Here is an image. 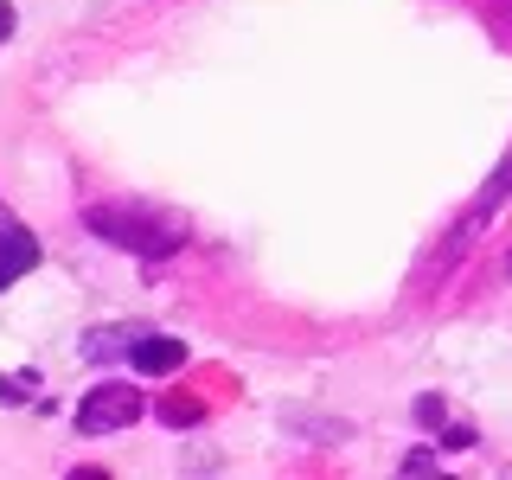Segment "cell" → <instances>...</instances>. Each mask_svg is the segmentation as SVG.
<instances>
[{"instance_id":"8","label":"cell","mask_w":512,"mask_h":480,"mask_svg":"<svg viewBox=\"0 0 512 480\" xmlns=\"http://www.w3.org/2000/svg\"><path fill=\"white\" fill-rule=\"evenodd\" d=\"M436 468H442L436 448H410V455H404V474H410V480H436Z\"/></svg>"},{"instance_id":"12","label":"cell","mask_w":512,"mask_h":480,"mask_svg":"<svg viewBox=\"0 0 512 480\" xmlns=\"http://www.w3.org/2000/svg\"><path fill=\"white\" fill-rule=\"evenodd\" d=\"M13 26H20V13H13V7H7V0H0V45H7V39H13Z\"/></svg>"},{"instance_id":"4","label":"cell","mask_w":512,"mask_h":480,"mask_svg":"<svg viewBox=\"0 0 512 480\" xmlns=\"http://www.w3.org/2000/svg\"><path fill=\"white\" fill-rule=\"evenodd\" d=\"M32 269H39V237L13 212H0V288H13L20 276H32Z\"/></svg>"},{"instance_id":"1","label":"cell","mask_w":512,"mask_h":480,"mask_svg":"<svg viewBox=\"0 0 512 480\" xmlns=\"http://www.w3.org/2000/svg\"><path fill=\"white\" fill-rule=\"evenodd\" d=\"M84 224L90 237L141 256V263H167V256H180L192 244V224L180 212H160V205H90Z\"/></svg>"},{"instance_id":"5","label":"cell","mask_w":512,"mask_h":480,"mask_svg":"<svg viewBox=\"0 0 512 480\" xmlns=\"http://www.w3.org/2000/svg\"><path fill=\"white\" fill-rule=\"evenodd\" d=\"M186 365V346L167 340V333H141L135 346H128V372H148V378H167Z\"/></svg>"},{"instance_id":"11","label":"cell","mask_w":512,"mask_h":480,"mask_svg":"<svg viewBox=\"0 0 512 480\" xmlns=\"http://www.w3.org/2000/svg\"><path fill=\"white\" fill-rule=\"evenodd\" d=\"M416 416H423V423H442V397H416Z\"/></svg>"},{"instance_id":"7","label":"cell","mask_w":512,"mask_h":480,"mask_svg":"<svg viewBox=\"0 0 512 480\" xmlns=\"http://www.w3.org/2000/svg\"><path fill=\"white\" fill-rule=\"evenodd\" d=\"M160 416H167V423L173 429H192V423H205V410L199 404H192V397H167V404H154Z\"/></svg>"},{"instance_id":"2","label":"cell","mask_w":512,"mask_h":480,"mask_svg":"<svg viewBox=\"0 0 512 480\" xmlns=\"http://www.w3.org/2000/svg\"><path fill=\"white\" fill-rule=\"evenodd\" d=\"M141 391L135 384H122V378H109V384H96V391L77 404V436H116V429L128 423H141Z\"/></svg>"},{"instance_id":"9","label":"cell","mask_w":512,"mask_h":480,"mask_svg":"<svg viewBox=\"0 0 512 480\" xmlns=\"http://www.w3.org/2000/svg\"><path fill=\"white\" fill-rule=\"evenodd\" d=\"M32 397V372H20V378H0V404H26Z\"/></svg>"},{"instance_id":"13","label":"cell","mask_w":512,"mask_h":480,"mask_svg":"<svg viewBox=\"0 0 512 480\" xmlns=\"http://www.w3.org/2000/svg\"><path fill=\"white\" fill-rule=\"evenodd\" d=\"M506 276H512V250H506Z\"/></svg>"},{"instance_id":"6","label":"cell","mask_w":512,"mask_h":480,"mask_svg":"<svg viewBox=\"0 0 512 480\" xmlns=\"http://www.w3.org/2000/svg\"><path fill=\"white\" fill-rule=\"evenodd\" d=\"M135 340H141L135 327H109V333H90V340H84V359H96V365H109V359H116V352H128V346H135Z\"/></svg>"},{"instance_id":"10","label":"cell","mask_w":512,"mask_h":480,"mask_svg":"<svg viewBox=\"0 0 512 480\" xmlns=\"http://www.w3.org/2000/svg\"><path fill=\"white\" fill-rule=\"evenodd\" d=\"M480 436H474V423H448L442 429V448H474Z\"/></svg>"},{"instance_id":"3","label":"cell","mask_w":512,"mask_h":480,"mask_svg":"<svg viewBox=\"0 0 512 480\" xmlns=\"http://www.w3.org/2000/svg\"><path fill=\"white\" fill-rule=\"evenodd\" d=\"M506 199H512V154L500 160V173H493V180L480 186V199L468 205V212H461V224H455V231H448V244H442V256H436V276L448 269V256H468V244H474L480 231H487V218L500 212Z\"/></svg>"}]
</instances>
